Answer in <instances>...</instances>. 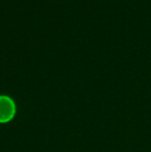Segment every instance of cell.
Instances as JSON below:
<instances>
[{
  "label": "cell",
  "mask_w": 151,
  "mask_h": 152,
  "mask_svg": "<svg viewBox=\"0 0 151 152\" xmlns=\"http://www.w3.org/2000/svg\"><path fill=\"white\" fill-rule=\"evenodd\" d=\"M17 112L14 99L7 95H0V123H7Z\"/></svg>",
  "instance_id": "1"
}]
</instances>
